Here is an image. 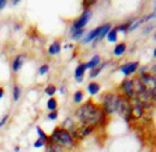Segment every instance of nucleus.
<instances>
[{
	"label": "nucleus",
	"instance_id": "obj_3",
	"mask_svg": "<svg viewBox=\"0 0 156 152\" xmlns=\"http://www.w3.org/2000/svg\"><path fill=\"white\" fill-rule=\"evenodd\" d=\"M119 100H120V96L119 95H115V94H105L103 96V109L104 113H108L112 115L117 111V107H119Z\"/></svg>",
	"mask_w": 156,
	"mask_h": 152
},
{
	"label": "nucleus",
	"instance_id": "obj_27",
	"mask_svg": "<svg viewBox=\"0 0 156 152\" xmlns=\"http://www.w3.org/2000/svg\"><path fill=\"white\" fill-rule=\"evenodd\" d=\"M83 99V92L82 91H76L74 92V103H81Z\"/></svg>",
	"mask_w": 156,
	"mask_h": 152
},
{
	"label": "nucleus",
	"instance_id": "obj_6",
	"mask_svg": "<svg viewBox=\"0 0 156 152\" xmlns=\"http://www.w3.org/2000/svg\"><path fill=\"white\" fill-rule=\"evenodd\" d=\"M121 89H122L125 97L128 99H134L135 97V92H134V85H133V80H125L121 85Z\"/></svg>",
	"mask_w": 156,
	"mask_h": 152
},
{
	"label": "nucleus",
	"instance_id": "obj_14",
	"mask_svg": "<svg viewBox=\"0 0 156 152\" xmlns=\"http://www.w3.org/2000/svg\"><path fill=\"white\" fill-rule=\"evenodd\" d=\"M125 51H126V44H125V43H120V44H117V46L115 47L113 53H115V56L120 57V56L124 55Z\"/></svg>",
	"mask_w": 156,
	"mask_h": 152
},
{
	"label": "nucleus",
	"instance_id": "obj_19",
	"mask_svg": "<svg viewBox=\"0 0 156 152\" xmlns=\"http://www.w3.org/2000/svg\"><path fill=\"white\" fill-rule=\"evenodd\" d=\"M80 136H86V135H89L92 133V126H87V125H83L80 129Z\"/></svg>",
	"mask_w": 156,
	"mask_h": 152
},
{
	"label": "nucleus",
	"instance_id": "obj_23",
	"mask_svg": "<svg viewBox=\"0 0 156 152\" xmlns=\"http://www.w3.org/2000/svg\"><path fill=\"white\" fill-rule=\"evenodd\" d=\"M37 133H38V135H39V139H42L44 143H48V135H46V133L43 131L41 127L39 126H37Z\"/></svg>",
	"mask_w": 156,
	"mask_h": 152
},
{
	"label": "nucleus",
	"instance_id": "obj_1",
	"mask_svg": "<svg viewBox=\"0 0 156 152\" xmlns=\"http://www.w3.org/2000/svg\"><path fill=\"white\" fill-rule=\"evenodd\" d=\"M76 116L82 124L87 126L101 125L105 121V113L103 109L95 105L92 101H87L83 105H81L77 109Z\"/></svg>",
	"mask_w": 156,
	"mask_h": 152
},
{
	"label": "nucleus",
	"instance_id": "obj_24",
	"mask_svg": "<svg viewBox=\"0 0 156 152\" xmlns=\"http://www.w3.org/2000/svg\"><path fill=\"white\" fill-rule=\"evenodd\" d=\"M130 23H131V21L126 22V23H122V25H120V26H117V27H116V31H117V33H119V31H121V33H126V31H129V26H130Z\"/></svg>",
	"mask_w": 156,
	"mask_h": 152
},
{
	"label": "nucleus",
	"instance_id": "obj_16",
	"mask_svg": "<svg viewBox=\"0 0 156 152\" xmlns=\"http://www.w3.org/2000/svg\"><path fill=\"white\" fill-rule=\"evenodd\" d=\"M143 22H144V18H136V19H134V21H131L130 26H129V31H133V30H135V29H138Z\"/></svg>",
	"mask_w": 156,
	"mask_h": 152
},
{
	"label": "nucleus",
	"instance_id": "obj_35",
	"mask_svg": "<svg viewBox=\"0 0 156 152\" xmlns=\"http://www.w3.org/2000/svg\"><path fill=\"white\" fill-rule=\"evenodd\" d=\"M65 48H66V50H68V48H69V50H72L73 46H72V44H66V46H65Z\"/></svg>",
	"mask_w": 156,
	"mask_h": 152
},
{
	"label": "nucleus",
	"instance_id": "obj_32",
	"mask_svg": "<svg viewBox=\"0 0 156 152\" xmlns=\"http://www.w3.org/2000/svg\"><path fill=\"white\" fill-rule=\"evenodd\" d=\"M5 5H7V2H5V0H0V9H3Z\"/></svg>",
	"mask_w": 156,
	"mask_h": 152
},
{
	"label": "nucleus",
	"instance_id": "obj_2",
	"mask_svg": "<svg viewBox=\"0 0 156 152\" xmlns=\"http://www.w3.org/2000/svg\"><path fill=\"white\" fill-rule=\"evenodd\" d=\"M73 142H74V139L72 138L70 133L66 131L65 129H62V127H56V129L52 131L51 136H48V143H55L61 147L72 146Z\"/></svg>",
	"mask_w": 156,
	"mask_h": 152
},
{
	"label": "nucleus",
	"instance_id": "obj_33",
	"mask_svg": "<svg viewBox=\"0 0 156 152\" xmlns=\"http://www.w3.org/2000/svg\"><path fill=\"white\" fill-rule=\"evenodd\" d=\"M3 96H4V89L3 87H0V99H2Z\"/></svg>",
	"mask_w": 156,
	"mask_h": 152
},
{
	"label": "nucleus",
	"instance_id": "obj_36",
	"mask_svg": "<svg viewBox=\"0 0 156 152\" xmlns=\"http://www.w3.org/2000/svg\"><path fill=\"white\" fill-rule=\"evenodd\" d=\"M154 56L156 57V48H155V51H154Z\"/></svg>",
	"mask_w": 156,
	"mask_h": 152
},
{
	"label": "nucleus",
	"instance_id": "obj_21",
	"mask_svg": "<svg viewBox=\"0 0 156 152\" xmlns=\"http://www.w3.org/2000/svg\"><path fill=\"white\" fill-rule=\"evenodd\" d=\"M20 95H21V89H20L18 85H14L13 86V100L18 101L20 100Z\"/></svg>",
	"mask_w": 156,
	"mask_h": 152
},
{
	"label": "nucleus",
	"instance_id": "obj_29",
	"mask_svg": "<svg viewBox=\"0 0 156 152\" xmlns=\"http://www.w3.org/2000/svg\"><path fill=\"white\" fill-rule=\"evenodd\" d=\"M57 116H58V112H57V111H53V112H50V113L47 115V118L51 120V121H53V120L57 118Z\"/></svg>",
	"mask_w": 156,
	"mask_h": 152
},
{
	"label": "nucleus",
	"instance_id": "obj_13",
	"mask_svg": "<svg viewBox=\"0 0 156 152\" xmlns=\"http://www.w3.org/2000/svg\"><path fill=\"white\" fill-rule=\"evenodd\" d=\"M60 51H61V46L58 42H53L50 46V48H48V53L50 55H57V53H60Z\"/></svg>",
	"mask_w": 156,
	"mask_h": 152
},
{
	"label": "nucleus",
	"instance_id": "obj_31",
	"mask_svg": "<svg viewBox=\"0 0 156 152\" xmlns=\"http://www.w3.org/2000/svg\"><path fill=\"white\" fill-rule=\"evenodd\" d=\"M8 118H9V117H8V116H4V117H3V118H2V120H0V127H3L4 125H5V124H7V121H8Z\"/></svg>",
	"mask_w": 156,
	"mask_h": 152
},
{
	"label": "nucleus",
	"instance_id": "obj_8",
	"mask_svg": "<svg viewBox=\"0 0 156 152\" xmlns=\"http://www.w3.org/2000/svg\"><path fill=\"white\" fill-rule=\"evenodd\" d=\"M25 58H26L25 55H17L16 57L13 58V61H12V70L14 73H17L20 69H21V66L23 65V61H25Z\"/></svg>",
	"mask_w": 156,
	"mask_h": 152
},
{
	"label": "nucleus",
	"instance_id": "obj_12",
	"mask_svg": "<svg viewBox=\"0 0 156 152\" xmlns=\"http://www.w3.org/2000/svg\"><path fill=\"white\" fill-rule=\"evenodd\" d=\"M99 33H100V26L96 27V29H94V30H91V31L89 33V35H87V37L83 39V43H89V42H91V41H95V39L99 37Z\"/></svg>",
	"mask_w": 156,
	"mask_h": 152
},
{
	"label": "nucleus",
	"instance_id": "obj_7",
	"mask_svg": "<svg viewBox=\"0 0 156 152\" xmlns=\"http://www.w3.org/2000/svg\"><path fill=\"white\" fill-rule=\"evenodd\" d=\"M138 68H139V64L136 61H133V62H128V64H125V65H122L120 68V70L122 72L126 77H129L133 74L134 72L138 70Z\"/></svg>",
	"mask_w": 156,
	"mask_h": 152
},
{
	"label": "nucleus",
	"instance_id": "obj_34",
	"mask_svg": "<svg viewBox=\"0 0 156 152\" xmlns=\"http://www.w3.org/2000/svg\"><path fill=\"white\" fill-rule=\"evenodd\" d=\"M20 150H21V148H20V146H16V147H14V152H20Z\"/></svg>",
	"mask_w": 156,
	"mask_h": 152
},
{
	"label": "nucleus",
	"instance_id": "obj_4",
	"mask_svg": "<svg viewBox=\"0 0 156 152\" xmlns=\"http://www.w3.org/2000/svg\"><path fill=\"white\" fill-rule=\"evenodd\" d=\"M117 111H119V113H120L121 116L125 117L126 121H129L130 117L133 118V104H131L130 99H128V97H121V96H120ZM133 120H134V118H133Z\"/></svg>",
	"mask_w": 156,
	"mask_h": 152
},
{
	"label": "nucleus",
	"instance_id": "obj_26",
	"mask_svg": "<svg viewBox=\"0 0 156 152\" xmlns=\"http://www.w3.org/2000/svg\"><path fill=\"white\" fill-rule=\"evenodd\" d=\"M83 33H85V30L83 29H81V30H76V31H73V34H72V39H80L82 35H83Z\"/></svg>",
	"mask_w": 156,
	"mask_h": 152
},
{
	"label": "nucleus",
	"instance_id": "obj_11",
	"mask_svg": "<svg viewBox=\"0 0 156 152\" xmlns=\"http://www.w3.org/2000/svg\"><path fill=\"white\" fill-rule=\"evenodd\" d=\"M99 64H100V56L95 55L89 62L85 64V69H91L92 70V69H95V68L99 66Z\"/></svg>",
	"mask_w": 156,
	"mask_h": 152
},
{
	"label": "nucleus",
	"instance_id": "obj_5",
	"mask_svg": "<svg viewBox=\"0 0 156 152\" xmlns=\"http://www.w3.org/2000/svg\"><path fill=\"white\" fill-rule=\"evenodd\" d=\"M91 17H92V12L90 11V9H85V12L82 13V16L78 18L77 21H74V23H73L72 31H76V30H81V29H83L87 25V23H89Z\"/></svg>",
	"mask_w": 156,
	"mask_h": 152
},
{
	"label": "nucleus",
	"instance_id": "obj_22",
	"mask_svg": "<svg viewBox=\"0 0 156 152\" xmlns=\"http://www.w3.org/2000/svg\"><path fill=\"white\" fill-rule=\"evenodd\" d=\"M56 90H57V87L55 85H48L44 89V92L48 96H53V95H55V92H56Z\"/></svg>",
	"mask_w": 156,
	"mask_h": 152
},
{
	"label": "nucleus",
	"instance_id": "obj_25",
	"mask_svg": "<svg viewBox=\"0 0 156 152\" xmlns=\"http://www.w3.org/2000/svg\"><path fill=\"white\" fill-rule=\"evenodd\" d=\"M105 65H107V64H103L101 66H98V68H95V69H92V70H91V73H90V77H91V78H95V77H96V76L101 72V69H103V68H104Z\"/></svg>",
	"mask_w": 156,
	"mask_h": 152
},
{
	"label": "nucleus",
	"instance_id": "obj_15",
	"mask_svg": "<svg viewBox=\"0 0 156 152\" xmlns=\"http://www.w3.org/2000/svg\"><path fill=\"white\" fill-rule=\"evenodd\" d=\"M87 91H89V94H91V95H96L98 92L100 91L99 83H95V82L89 83V86H87Z\"/></svg>",
	"mask_w": 156,
	"mask_h": 152
},
{
	"label": "nucleus",
	"instance_id": "obj_9",
	"mask_svg": "<svg viewBox=\"0 0 156 152\" xmlns=\"http://www.w3.org/2000/svg\"><path fill=\"white\" fill-rule=\"evenodd\" d=\"M111 27H112L111 23H105V25L100 26V33H99V37H98V38L95 39V43H94V44H96V43H98V42H100V41H101V39H103L104 37H107V34H108V33L111 31Z\"/></svg>",
	"mask_w": 156,
	"mask_h": 152
},
{
	"label": "nucleus",
	"instance_id": "obj_30",
	"mask_svg": "<svg viewBox=\"0 0 156 152\" xmlns=\"http://www.w3.org/2000/svg\"><path fill=\"white\" fill-rule=\"evenodd\" d=\"M44 144H46V143H44V142H43L42 139H37L35 142H34V147H35V148H39V147H43Z\"/></svg>",
	"mask_w": 156,
	"mask_h": 152
},
{
	"label": "nucleus",
	"instance_id": "obj_18",
	"mask_svg": "<svg viewBox=\"0 0 156 152\" xmlns=\"http://www.w3.org/2000/svg\"><path fill=\"white\" fill-rule=\"evenodd\" d=\"M47 152H64L62 151V147L61 146H57L55 143H48L47 146Z\"/></svg>",
	"mask_w": 156,
	"mask_h": 152
},
{
	"label": "nucleus",
	"instance_id": "obj_37",
	"mask_svg": "<svg viewBox=\"0 0 156 152\" xmlns=\"http://www.w3.org/2000/svg\"><path fill=\"white\" fill-rule=\"evenodd\" d=\"M154 38H155V41H156V34H155V37H154Z\"/></svg>",
	"mask_w": 156,
	"mask_h": 152
},
{
	"label": "nucleus",
	"instance_id": "obj_17",
	"mask_svg": "<svg viewBox=\"0 0 156 152\" xmlns=\"http://www.w3.org/2000/svg\"><path fill=\"white\" fill-rule=\"evenodd\" d=\"M47 109L51 111V112L57 111V100L55 99V97H50V99H48V101H47Z\"/></svg>",
	"mask_w": 156,
	"mask_h": 152
},
{
	"label": "nucleus",
	"instance_id": "obj_20",
	"mask_svg": "<svg viewBox=\"0 0 156 152\" xmlns=\"http://www.w3.org/2000/svg\"><path fill=\"white\" fill-rule=\"evenodd\" d=\"M107 39H108V42H111V43H115L117 41V31H116V29L111 30L108 34H107Z\"/></svg>",
	"mask_w": 156,
	"mask_h": 152
},
{
	"label": "nucleus",
	"instance_id": "obj_10",
	"mask_svg": "<svg viewBox=\"0 0 156 152\" xmlns=\"http://www.w3.org/2000/svg\"><path fill=\"white\" fill-rule=\"evenodd\" d=\"M85 64H80L77 68H76V72H74V78L77 82H82L83 81V74H85Z\"/></svg>",
	"mask_w": 156,
	"mask_h": 152
},
{
	"label": "nucleus",
	"instance_id": "obj_28",
	"mask_svg": "<svg viewBox=\"0 0 156 152\" xmlns=\"http://www.w3.org/2000/svg\"><path fill=\"white\" fill-rule=\"evenodd\" d=\"M48 70H50V65L44 64V65H42L41 68H39V74L43 76V74H46V73H48Z\"/></svg>",
	"mask_w": 156,
	"mask_h": 152
}]
</instances>
